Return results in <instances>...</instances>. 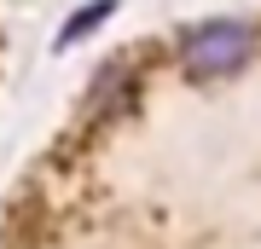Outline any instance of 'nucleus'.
I'll list each match as a JSON object with an SVG mask.
<instances>
[{"label":"nucleus","instance_id":"f257e3e1","mask_svg":"<svg viewBox=\"0 0 261 249\" xmlns=\"http://www.w3.org/2000/svg\"><path fill=\"white\" fill-rule=\"evenodd\" d=\"M186 64L197 75H221V70H238L244 58H250V29L232 23V18H221V23H203V29H192L186 35Z\"/></svg>","mask_w":261,"mask_h":249}]
</instances>
